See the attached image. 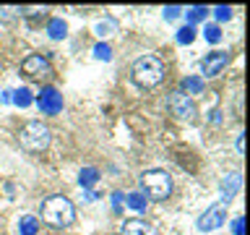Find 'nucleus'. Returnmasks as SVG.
I'll return each instance as SVG.
<instances>
[{
  "instance_id": "obj_1",
  "label": "nucleus",
  "mask_w": 250,
  "mask_h": 235,
  "mask_svg": "<svg viewBox=\"0 0 250 235\" xmlns=\"http://www.w3.org/2000/svg\"><path fill=\"white\" fill-rule=\"evenodd\" d=\"M39 212H42L44 222L52 225V227H68L76 219V209H73V204H70V199H65V196H60V193L44 199Z\"/></svg>"
},
{
  "instance_id": "obj_2",
  "label": "nucleus",
  "mask_w": 250,
  "mask_h": 235,
  "mask_svg": "<svg viewBox=\"0 0 250 235\" xmlns=\"http://www.w3.org/2000/svg\"><path fill=\"white\" fill-rule=\"evenodd\" d=\"M130 76L138 86L151 89V86H156L164 78V63L156 58V55H141V58L133 63Z\"/></svg>"
},
{
  "instance_id": "obj_3",
  "label": "nucleus",
  "mask_w": 250,
  "mask_h": 235,
  "mask_svg": "<svg viewBox=\"0 0 250 235\" xmlns=\"http://www.w3.org/2000/svg\"><path fill=\"white\" fill-rule=\"evenodd\" d=\"M141 188L148 199L154 201H164L172 193V175L167 170H146L141 175Z\"/></svg>"
},
{
  "instance_id": "obj_4",
  "label": "nucleus",
  "mask_w": 250,
  "mask_h": 235,
  "mask_svg": "<svg viewBox=\"0 0 250 235\" xmlns=\"http://www.w3.org/2000/svg\"><path fill=\"white\" fill-rule=\"evenodd\" d=\"M19 141H21L23 149H29V152H44V149L50 146V128L39 120H31L21 128Z\"/></svg>"
},
{
  "instance_id": "obj_5",
  "label": "nucleus",
  "mask_w": 250,
  "mask_h": 235,
  "mask_svg": "<svg viewBox=\"0 0 250 235\" xmlns=\"http://www.w3.org/2000/svg\"><path fill=\"white\" fill-rule=\"evenodd\" d=\"M224 219H227V204L216 201V204H211V207L198 217V230H203V233L219 230V227L224 225Z\"/></svg>"
},
{
  "instance_id": "obj_6",
  "label": "nucleus",
  "mask_w": 250,
  "mask_h": 235,
  "mask_svg": "<svg viewBox=\"0 0 250 235\" xmlns=\"http://www.w3.org/2000/svg\"><path fill=\"white\" fill-rule=\"evenodd\" d=\"M37 105L44 115H58L62 110V94L55 89V86H44L37 97Z\"/></svg>"
},
{
  "instance_id": "obj_7",
  "label": "nucleus",
  "mask_w": 250,
  "mask_h": 235,
  "mask_svg": "<svg viewBox=\"0 0 250 235\" xmlns=\"http://www.w3.org/2000/svg\"><path fill=\"white\" fill-rule=\"evenodd\" d=\"M169 110L175 113L180 120H193V115H195V105L190 102V97H188L185 92H172V97H169Z\"/></svg>"
},
{
  "instance_id": "obj_8",
  "label": "nucleus",
  "mask_w": 250,
  "mask_h": 235,
  "mask_svg": "<svg viewBox=\"0 0 250 235\" xmlns=\"http://www.w3.org/2000/svg\"><path fill=\"white\" fill-rule=\"evenodd\" d=\"M21 70L29 78H42V76L52 73V66H50V60H47L44 55H29V58L21 63Z\"/></svg>"
},
{
  "instance_id": "obj_9",
  "label": "nucleus",
  "mask_w": 250,
  "mask_h": 235,
  "mask_svg": "<svg viewBox=\"0 0 250 235\" xmlns=\"http://www.w3.org/2000/svg\"><path fill=\"white\" fill-rule=\"evenodd\" d=\"M227 63H229V55H227V52H222V50L208 52L206 58H203V63H201V73H203V78H214V76H219V73L224 70Z\"/></svg>"
},
{
  "instance_id": "obj_10",
  "label": "nucleus",
  "mask_w": 250,
  "mask_h": 235,
  "mask_svg": "<svg viewBox=\"0 0 250 235\" xmlns=\"http://www.w3.org/2000/svg\"><path fill=\"white\" fill-rule=\"evenodd\" d=\"M240 186H242V178H240V172H232V175H224L222 180V201H232L234 199V193L240 191Z\"/></svg>"
},
{
  "instance_id": "obj_11",
  "label": "nucleus",
  "mask_w": 250,
  "mask_h": 235,
  "mask_svg": "<svg viewBox=\"0 0 250 235\" xmlns=\"http://www.w3.org/2000/svg\"><path fill=\"white\" fill-rule=\"evenodd\" d=\"M123 235H156V230L146 222V219H125Z\"/></svg>"
},
{
  "instance_id": "obj_12",
  "label": "nucleus",
  "mask_w": 250,
  "mask_h": 235,
  "mask_svg": "<svg viewBox=\"0 0 250 235\" xmlns=\"http://www.w3.org/2000/svg\"><path fill=\"white\" fill-rule=\"evenodd\" d=\"M97 180H99V170L97 167H83L81 172H78V186H81V188L97 186Z\"/></svg>"
},
{
  "instance_id": "obj_13",
  "label": "nucleus",
  "mask_w": 250,
  "mask_h": 235,
  "mask_svg": "<svg viewBox=\"0 0 250 235\" xmlns=\"http://www.w3.org/2000/svg\"><path fill=\"white\" fill-rule=\"evenodd\" d=\"M180 92H188V94H201L203 92V78L201 76H188L180 81Z\"/></svg>"
},
{
  "instance_id": "obj_14",
  "label": "nucleus",
  "mask_w": 250,
  "mask_h": 235,
  "mask_svg": "<svg viewBox=\"0 0 250 235\" xmlns=\"http://www.w3.org/2000/svg\"><path fill=\"white\" fill-rule=\"evenodd\" d=\"M37 230H39V219H37V217H31V214L21 217V222H19V235H37Z\"/></svg>"
},
{
  "instance_id": "obj_15",
  "label": "nucleus",
  "mask_w": 250,
  "mask_h": 235,
  "mask_svg": "<svg viewBox=\"0 0 250 235\" xmlns=\"http://www.w3.org/2000/svg\"><path fill=\"white\" fill-rule=\"evenodd\" d=\"M47 34H50L52 39H62L68 34V26L62 19H50V24H47Z\"/></svg>"
},
{
  "instance_id": "obj_16",
  "label": "nucleus",
  "mask_w": 250,
  "mask_h": 235,
  "mask_svg": "<svg viewBox=\"0 0 250 235\" xmlns=\"http://www.w3.org/2000/svg\"><path fill=\"white\" fill-rule=\"evenodd\" d=\"M206 16H208V8H206V5H193V8H188V11H185L188 26H193L195 21H203Z\"/></svg>"
},
{
  "instance_id": "obj_17",
  "label": "nucleus",
  "mask_w": 250,
  "mask_h": 235,
  "mask_svg": "<svg viewBox=\"0 0 250 235\" xmlns=\"http://www.w3.org/2000/svg\"><path fill=\"white\" fill-rule=\"evenodd\" d=\"M125 204H128L133 212H146V196H144V193H138V191L125 196Z\"/></svg>"
},
{
  "instance_id": "obj_18",
  "label": "nucleus",
  "mask_w": 250,
  "mask_h": 235,
  "mask_svg": "<svg viewBox=\"0 0 250 235\" xmlns=\"http://www.w3.org/2000/svg\"><path fill=\"white\" fill-rule=\"evenodd\" d=\"M203 37H206V42L219 45V42H222V29H219L216 24H206V29H203Z\"/></svg>"
},
{
  "instance_id": "obj_19",
  "label": "nucleus",
  "mask_w": 250,
  "mask_h": 235,
  "mask_svg": "<svg viewBox=\"0 0 250 235\" xmlns=\"http://www.w3.org/2000/svg\"><path fill=\"white\" fill-rule=\"evenodd\" d=\"M11 99H13L19 107H29V105H31V99H34V97H31V92L26 89V86H23V89L13 92V97H11Z\"/></svg>"
},
{
  "instance_id": "obj_20",
  "label": "nucleus",
  "mask_w": 250,
  "mask_h": 235,
  "mask_svg": "<svg viewBox=\"0 0 250 235\" xmlns=\"http://www.w3.org/2000/svg\"><path fill=\"white\" fill-rule=\"evenodd\" d=\"M94 29H97V34H99V37H109V34H115L117 24H115L112 19H107V21H99Z\"/></svg>"
},
{
  "instance_id": "obj_21",
  "label": "nucleus",
  "mask_w": 250,
  "mask_h": 235,
  "mask_svg": "<svg viewBox=\"0 0 250 235\" xmlns=\"http://www.w3.org/2000/svg\"><path fill=\"white\" fill-rule=\"evenodd\" d=\"M193 39H195V29H193V26L177 29V42H180V45H190Z\"/></svg>"
},
{
  "instance_id": "obj_22",
  "label": "nucleus",
  "mask_w": 250,
  "mask_h": 235,
  "mask_svg": "<svg viewBox=\"0 0 250 235\" xmlns=\"http://www.w3.org/2000/svg\"><path fill=\"white\" fill-rule=\"evenodd\" d=\"M94 58H97V60H109V58H112L109 45H107V42H99L97 47H94Z\"/></svg>"
},
{
  "instance_id": "obj_23",
  "label": "nucleus",
  "mask_w": 250,
  "mask_h": 235,
  "mask_svg": "<svg viewBox=\"0 0 250 235\" xmlns=\"http://www.w3.org/2000/svg\"><path fill=\"white\" fill-rule=\"evenodd\" d=\"M214 16H216L219 21H229L232 19V8L229 5H216L214 8Z\"/></svg>"
},
{
  "instance_id": "obj_24",
  "label": "nucleus",
  "mask_w": 250,
  "mask_h": 235,
  "mask_svg": "<svg viewBox=\"0 0 250 235\" xmlns=\"http://www.w3.org/2000/svg\"><path fill=\"white\" fill-rule=\"evenodd\" d=\"M180 13H183V8H180V5H167V8H164V19H167V21L177 19Z\"/></svg>"
},
{
  "instance_id": "obj_25",
  "label": "nucleus",
  "mask_w": 250,
  "mask_h": 235,
  "mask_svg": "<svg viewBox=\"0 0 250 235\" xmlns=\"http://www.w3.org/2000/svg\"><path fill=\"white\" fill-rule=\"evenodd\" d=\"M232 233H234V235H245V222H242V217H237V219L232 222Z\"/></svg>"
},
{
  "instance_id": "obj_26",
  "label": "nucleus",
  "mask_w": 250,
  "mask_h": 235,
  "mask_svg": "<svg viewBox=\"0 0 250 235\" xmlns=\"http://www.w3.org/2000/svg\"><path fill=\"white\" fill-rule=\"evenodd\" d=\"M120 201H123V193H112V204H115V207H120Z\"/></svg>"
},
{
  "instance_id": "obj_27",
  "label": "nucleus",
  "mask_w": 250,
  "mask_h": 235,
  "mask_svg": "<svg viewBox=\"0 0 250 235\" xmlns=\"http://www.w3.org/2000/svg\"><path fill=\"white\" fill-rule=\"evenodd\" d=\"M11 97H13V92H3V94H0V99H3V102H11Z\"/></svg>"
}]
</instances>
